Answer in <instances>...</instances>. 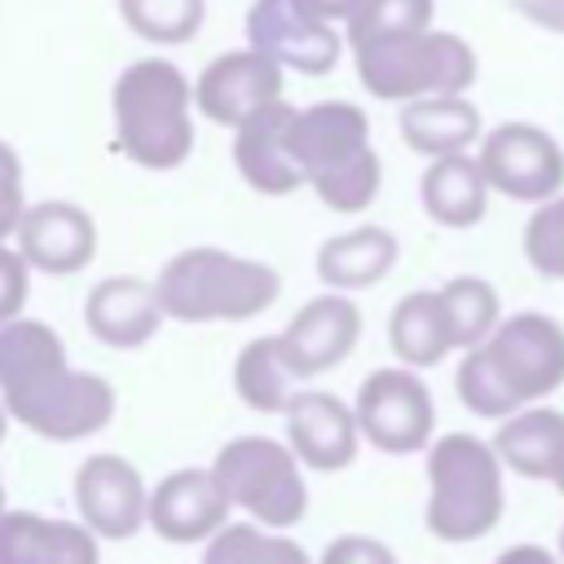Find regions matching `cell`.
Here are the masks:
<instances>
[{
	"label": "cell",
	"mask_w": 564,
	"mask_h": 564,
	"mask_svg": "<svg viewBox=\"0 0 564 564\" xmlns=\"http://www.w3.org/2000/svg\"><path fill=\"white\" fill-rule=\"evenodd\" d=\"M282 419H286V445L304 467L344 471L357 458L361 432H357L352 410L339 397L317 392V388H300L295 401L282 410Z\"/></svg>",
	"instance_id": "cell-18"
},
{
	"label": "cell",
	"mask_w": 564,
	"mask_h": 564,
	"mask_svg": "<svg viewBox=\"0 0 564 564\" xmlns=\"http://www.w3.org/2000/svg\"><path fill=\"white\" fill-rule=\"evenodd\" d=\"M357 339H361V308L344 291H326V295L308 300L278 335V344L300 379H317V375L335 370L357 348Z\"/></svg>",
	"instance_id": "cell-13"
},
{
	"label": "cell",
	"mask_w": 564,
	"mask_h": 564,
	"mask_svg": "<svg viewBox=\"0 0 564 564\" xmlns=\"http://www.w3.org/2000/svg\"><path fill=\"white\" fill-rule=\"evenodd\" d=\"M494 564H560L546 546H533V542H524V546H507Z\"/></svg>",
	"instance_id": "cell-37"
},
{
	"label": "cell",
	"mask_w": 564,
	"mask_h": 564,
	"mask_svg": "<svg viewBox=\"0 0 564 564\" xmlns=\"http://www.w3.org/2000/svg\"><path fill=\"white\" fill-rule=\"evenodd\" d=\"M397 128H401V141L427 159L458 154L480 141V110L463 93H427V97L401 101Z\"/></svg>",
	"instance_id": "cell-21"
},
{
	"label": "cell",
	"mask_w": 564,
	"mask_h": 564,
	"mask_svg": "<svg viewBox=\"0 0 564 564\" xmlns=\"http://www.w3.org/2000/svg\"><path fill=\"white\" fill-rule=\"evenodd\" d=\"M357 79L379 101H410L427 93H467L476 84V53L454 31H401L352 44Z\"/></svg>",
	"instance_id": "cell-6"
},
{
	"label": "cell",
	"mask_w": 564,
	"mask_h": 564,
	"mask_svg": "<svg viewBox=\"0 0 564 564\" xmlns=\"http://www.w3.org/2000/svg\"><path fill=\"white\" fill-rule=\"evenodd\" d=\"M560 555H564V529H560Z\"/></svg>",
	"instance_id": "cell-42"
},
{
	"label": "cell",
	"mask_w": 564,
	"mask_h": 564,
	"mask_svg": "<svg viewBox=\"0 0 564 564\" xmlns=\"http://www.w3.org/2000/svg\"><path fill=\"white\" fill-rule=\"evenodd\" d=\"M388 344L401 357V366L410 370H427L436 366L454 344H449V326L441 313V295L436 291H410L397 300L392 317H388Z\"/></svg>",
	"instance_id": "cell-25"
},
{
	"label": "cell",
	"mask_w": 564,
	"mask_h": 564,
	"mask_svg": "<svg viewBox=\"0 0 564 564\" xmlns=\"http://www.w3.org/2000/svg\"><path fill=\"white\" fill-rule=\"evenodd\" d=\"M145 480L119 454H93L75 471V511L97 538H132L145 524Z\"/></svg>",
	"instance_id": "cell-12"
},
{
	"label": "cell",
	"mask_w": 564,
	"mask_h": 564,
	"mask_svg": "<svg viewBox=\"0 0 564 564\" xmlns=\"http://www.w3.org/2000/svg\"><path fill=\"white\" fill-rule=\"evenodd\" d=\"M119 13L150 44H185L198 35L207 4L203 0H119Z\"/></svg>",
	"instance_id": "cell-29"
},
{
	"label": "cell",
	"mask_w": 564,
	"mask_h": 564,
	"mask_svg": "<svg viewBox=\"0 0 564 564\" xmlns=\"http://www.w3.org/2000/svg\"><path fill=\"white\" fill-rule=\"evenodd\" d=\"M370 145V119L352 101H317L291 119V154L304 172V185L361 159Z\"/></svg>",
	"instance_id": "cell-17"
},
{
	"label": "cell",
	"mask_w": 564,
	"mask_h": 564,
	"mask_svg": "<svg viewBox=\"0 0 564 564\" xmlns=\"http://www.w3.org/2000/svg\"><path fill=\"white\" fill-rule=\"evenodd\" d=\"M436 295H441V313H445V326H449V344L463 348V352L476 348L480 339H489V330L502 317L498 291L485 278H454Z\"/></svg>",
	"instance_id": "cell-28"
},
{
	"label": "cell",
	"mask_w": 564,
	"mask_h": 564,
	"mask_svg": "<svg viewBox=\"0 0 564 564\" xmlns=\"http://www.w3.org/2000/svg\"><path fill=\"white\" fill-rule=\"evenodd\" d=\"M0 405L44 441H84L115 419V388L75 370L53 326L18 313L0 326Z\"/></svg>",
	"instance_id": "cell-1"
},
{
	"label": "cell",
	"mask_w": 564,
	"mask_h": 564,
	"mask_svg": "<svg viewBox=\"0 0 564 564\" xmlns=\"http://www.w3.org/2000/svg\"><path fill=\"white\" fill-rule=\"evenodd\" d=\"M282 97V66L260 48H229L203 66L194 79V106L220 128H238L247 115Z\"/></svg>",
	"instance_id": "cell-11"
},
{
	"label": "cell",
	"mask_w": 564,
	"mask_h": 564,
	"mask_svg": "<svg viewBox=\"0 0 564 564\" xmlns=\"http://www.w3.org/2000/svg\"><path fill=\"white\" fill-rule=\"evenodd\" d=\"M397 264V238L379 225H357L348 234H335L317 247V278L330 291H361L392 273Z\"/></svg>",
	"instance_id": "cell-23"
},
{
	"label": "cell",
	"mask_w": 564,
	"mask_h": 564,
	"mask_svg": "<svg viewBox=\"0 0 564 564\" xmlns=\"http://www.w3.org/2000/svg\"><path fill=\"white\" fill-rule=\"evenodd\" d=\"M507 507L502 463L471 432L427 441V533L441 542H476L498 529Z\"/></svg>",
	"instance_id": "cell-5"
},
{
	"label": "cell",
	"mask_w": 564,
	"mask_h": 564,
	"mask_svg": "<svg viewBox=\"0 0 564 564\" xmlns=\"http://www.w3.org/2000/svg\"><path fill=\"white\" fill-rule=\"evenodd\" d=\"M524 260L533 273L564 282V194H551L538 203V212L524 225Z\"/></svg>",
	"instance_id": "cell-32"
},
{
	"label": "cell",
	"mask_w": 564,
	"mask_h": 564,
	"mask_svg": "<svg viewBox=\"0 0 564 564\" xmlns=\"http://www.w3.org/2000/svg\"><path fill=\"white\" fill-rule=\"evenodd\" d=\"M291 119H295V106L278 97L234 128V163L256 194L282 198L304 185V172L291 154Z\"/></svg>",
	"instance_id": "cell-14"
},
{
	"label": "cell",
	"mask_w": 564,
	"mask_h": 564,
	"mask_svg": "<svg viewBox=\"0 0 564 564\" xmlns=\"http://www.w3.org/2000/svg\"><path fill=\"white\" fill-rule=\"evenodd\" d=\"M22 212H26V198H22V163H18L13 145L0 141V242L13 238Z\"/></svg>",
	"instance_id": "cell-33"
},
{
	"label": "cell",
	"mask_w": 564,
	"mask_h": 564,
	"mask_svg": "<svg viewBox=\"0 0 564 564\" xmlns=\"http://www.w3.org/2000/svg\"><path fill=\"white\" fill-rule=\"evenodd\" d=\"M308 185H313V194H317L330 212H366V207L379 198L383 163H379L375 150H366L361 159H352V163H344V167H335V172H326V176H317V181H308Z\"/></svg>",
	"instance_id": "cell-30"
},
{
	"label": "cell",
	"mask_w": 564,
	"mask_h": 564,
	"mask_svg": "<svg viewBox=\"0 0 564 564\" xmlns=\"http://www.w3.org/2000/svg\"><path fill=\"white\" fill-rule=\"evenodd\" d=\"M31 295V264L18 256V247L0 242V326L26 308Z\"/></svg>",
	"instance_id": "cell-34"
},
{
	"label": "cell",
	"mask_w": 564,
	"mask_h": 564,
	"mask_svg": "<svg viewBox=\"0 0 564 564\" xmlns=\"http://www.w3.org/2000/svg\"><path fill=\"white\" fill-rule=\"evenodd\" d=\"M564 383V326L546 313L498 317L489 339L467 348L454 388L480 419H507L520 405L551 397Z\"/></svg>",
	"instance_id": "cell-2"
},
{
	"label": "cell",
	"mask_w": 564,
	"mask_h": 564,
	"mask_svg": "<svg viewBox=\"0 0 564 564\" xmlns=\"http://www.w3.org/2000/svg\"><path fill=\"white\" fill-rule=\"evenodd\" d=\"M304 4H308L317 18H326V22H348L361 0H304Z\"/></svg>",
	"instance_id": "cell-38"
},
{
	"label": "cell",
	"mask_w": 564,
	"mask_h": 564,
	"mask_svg": "<svg viewBox=\"0 0 564 564\" xmlns=\"http://www.w3.org/2000/svg\"><path fill=\"white\" fill-rule=\"evenodd\" d=\"M560 494H564V445H560V454H555V463H551V476H546Z\"/></svg>",
	"instance_id": "cell-39"
},
{
	"label": "cell",
	"mask_w": 564,
	"mask_h": 564,
	"mask_svg": "<svg viewBox=\"0 0 564 564\" xmlns=\"http://www.w3.org/2000/svg\"><path fill=\"white\" fill-rule=\"evenodd\" d=\"M84 322L93 330V339H101L106 348H141L159 335L163 326V308L150 282L141 278H106L88 291L84 300Z\"/></svg>",
	"instance_id": "cell-19"
},
{
	"label": "cell",
	"mask_w": 564,
	"mask_h": 564,
	"mask_svg": "<svg viewBox=\"0 0 564 564\" xmlns=\"http://www.w3.org/2000/svg\"><path fill=\"white\" fill-rule=\"evenodd\" d=\"M489 189L516 203H542L564 185V150L538 123H498L480 137L476 154Z\"/></svg>",
	"instance_id": "cell-9"
},
{
	"label": "cell",
	"mask_w": 564,
	"mask_h": 564,
	"mask_svg": "<svg viewBox=\"0 0 564 564\" xmlns=\"http://www.w3.org/2000/svg\"><path fill=\"white\" fill-rule=\"evenodd\" d=\"M216 485L225 489L229 507H242L264 529H291L308 511V489L300 476V458L291 445L269 436H238L220 445L212 463Z\"/></svg>",
	"instance_id": "cell-7"
},
{
	"label": "cell",
	"mask_w": 564,
	"mask_h": 564,
	"mask_svg": "<svg viewBox=\"0 0 564 564\" xmlns=\"http://www.w3.org/2000/svg\"><path fill=\"white\" fill-rule=\"evenodd\" d=\"M511 4H516L520 18H529L533 26L564 35V0H511Z\"/></svg>",
	"instance_id": "cell-36"
},
{
	"label": "cell",
	"mask_w": 564,
	"mask_h": 564,
	"mask_svg": "<svg viewBox=\"0 0 564 564\" xmlns=\"http://www.w3.org/2000/svg\"><path fill=\"white\" fill-rule=\"evenodd\" d=\"M282 282L264 260L229 256L220 247H185L176 251L159 282V308L176 322H247L278 300Z\"/></svg>",
	"instance_id": "cell-4"
},
{
	"label": "cell",
	"mask_w": 564,
	"mask_h": 564,
	"mask_svg": "<svg viewBox=\"0 0 564 564\" xmlns=\"http://www.w3.org/2000/svg\"><path fill=\"white\" fill-rule=\"evenodd\" d=\"M13 234H18V256L31 269L53 273V278L79 273L97 256V225H93V216L84 207H75V203H62V198L26 207Z\"/></svg>",
	"instance_id": "cell-16"
},
{
	"label": "cell",
	"mask_w": 564,
	"mask_h": 564,
	"mask_svg": "<svg viewBox=\"0 0 564 564\" xmlns=\"http://www.w3.org/2000/svg\"><path fill=\"white\" fill-rule=\"evenodd\" d=\"M203 564H313V560L304 555L300 542H291L282 533H269L256 520H242V524H229L225 520L207 538Z\"/></svg>",
	"instance_id": "cell-27"
},
{
	"label": "cell",
	"mask_w": 564,
	"mask_h": 564,
	"mask_svg": "<svg viewBox=\"0 0 564 564\" xmlns=\"http://www.w3.org/2000/svg\"><path fill=\"white\" fill-rule=\"evenodd\" d=\"M225 520H229V498L216 485L212 467L207 471L181 467V471L163 476L159 489H150V498H145V524L176 546L207 542Z\"/></svg>",
	"instance_id": "cell-15"
},
{
	"label": "cell",
	"mask_w": 564,
	"mask_h": 564,
	"mask_svg": "<svg viewBox=\"0 0 564 564\" xmlns=\"http://www.w3.org/2000/svg\"><path fill=\"white\" fill-rule=\"evenodd\" d=\"M234 388H238V397H242L251 410H260V414H282V410L295 401V392L304 388V379L291 370V361H286V352H282V344H278V335H260V339H251V344L238 352V361H234Z\"/></svg>",
	"instance_id": "cell-26"
},
{
	"label": "cell",
	"mask_w": 564,
	"mask_h": 564,
	"mask_svg": "<svg viewBox=\"0 0 564 564\" xmlns=\"http://www.w3.org/2000/svg\"><path fill=\"white\" fill-rule=\"evenodd\" d=\"M564 445V414L546 405H520L502 419L494 436V454L502 467H511L524 480H546L551 463Z\"/></svg>",
	"instance_id": "cell-24"
},
{
	"label": "cell",
	"mask_w": 564,
	"mask_h": 564,
	"mask_svg": "<svg viewBox=\"0 0 564 564\" xmlns=\"http://www.w3.org/2000/svg\"><path fill=\"white\" fill-rule=\"evenodd\" d=\"M357 432L383 454H419L432 441L436 410L427 383L410 366H383L361 379L352 405Z\"/></svg>",
	"instance_id": "cell-8"
},
{
	"label": "cell",
	"mask_w": 564,
	"mask_h": 564,
	"mask_svg": "<svg viewBox=\"0 0 564 564\" xmlns=\"http://www.w3.org/2000/svg\"><path fill=\"white\" fill-rule=\"evenodd\" d=\"M4 427H9V414H4V405H0V441H4Z\"/></svg>",
	"instance_id": "cell-40"
},
{
	"label": "cell",
	"mask_w": 564,
	"mask_h": 564,
	"mask_svg": "<svg viewBox=\"0 0 564 564\" xmlns=\"http://www.w3.org/2000/svg\"><path fill=\"white\" fill-rule=\"evenodd\" d=\"M419 198L423 212L445 225V229H471L485 220L489 207V181L480 172V163L458 150V154H436L419 181Z\"/></svg>",
	"instance_id": "cell-22"
},
{
	"label": "cell",
	"mask_w": 564,
	"mask_h": 564,
	"mask_svg": "<svg viewBox=\"0 0 564 564\" xmlns=\"http://www.w3.org/2000/svg\"><path fill=\"white\" fill-rule=\"evenodd\" d=\"M0 564H101V551L88 524L48 520L35 511H4Z\"/></svg>",
	"instance_id": "cell-20"
},
{
	"label": "cell",
	"mask_w": 564,
	"mask_h": 564,
	"mask_svg": "<svg viewBox=\"0 0 564 564\" xmlns=\"http://www.w3.org/2000/svg\"><path fill=\"white\" fill-rule=\"evenodd\" d=\"M0 516H4V480H0Z\"/></svg>",
	"instance_id": "cell-41"
},
{
	"label": "cell",
	"mask_w": 564,
	"mask_h": 564,
	"mask_svg": "<svg viewBox=\"0 0 564 564\" xmlns=\"http://www.w3.org/2000/svg\"><path fill=\"white\" fill-rule=\"evenodd\" d=\"M194 88L167 57H141L123 66L110 93L119 150L150 172H172L194 150Z\"/></svg>",
	"instance_id": "cell-3"
},
{
	"label": "cell",
	"mask_w": 564,
	"mask_h": 564,
	"mask_svg": "<svg viewBox=\"0 0 564 564\" xmlns=\"http://www.w3.org/2000/svg\"><path fill=\"white\" fill-rule=\"evenodd\" d=\"M317 564H397L392 546L379 542V538H366V533H344L335 538Z\"/></svg>",
	"instance_id": "cell-35"
},
{
	"label": "cell",
	"mask_w": 564,
	"mask_h": 564,
	"mask_svg": "<svg viewBox=\"0 0 564 564\" xmlns=\"http://www.w3.org/2000/svg\"><path fill=\"white\" fill-rule=\"evenodd\" d=\"M247 40L251 48L269 53L282 70H300V75H326L344 53L335 22L317 18L304 0H251Z\"/></svg>",
	"instance_id": "cell-10"
},
{
	"label": "cell",
	"mask_w": 564,
	"mask_h": 564,
	"mask_svg": "<svg viewBox=\"0 0 564 564\" xmlns=\"http://www.w3.org/2000/svg\"><path fill=\"white\" fill-rule=\"evenodd\" d=\"M436 0H361L348 18V44L375 40V35H401L432 26Z\"/></svg>",
	"instance_id": "cell-31"
}]
</instances>
